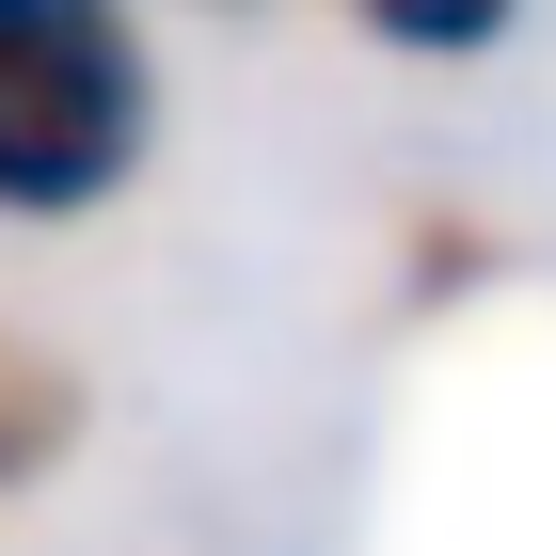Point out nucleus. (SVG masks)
Returning <instances> with one entry per match:
<instances>
[{"label": "nucleus", "mask_w": 556, "mask_h": 556, "mask_svg": "<svg viewBox=\"0 0 556 556\" xmlns=\"http://www.w3.org/2000/svg\"><path fill=\"white\" fill-rule=\"evenodd\" d=\"M160 160L143 0H0V223H96Z\"/></svg>", "instance_id": "1"}, {"label": "nucleus", "mask_w": 556, "mask_h": 556, "mask_svg": "<svg viewBox=\"0 0 556 556\" xmlns=\"http://www.w3.org/2000/svg\"><path fill=\"white\" fill-rule=\"evenodd\" d=\"M64 445H80V382H64V366H48V350L0 318V493H33Z\"/></svg>", "instance_id": "2"}, {"label": "nucleus", "mask_w": 556, "mask_h": 556, "mask_svg": "<svg viewBox=\"0 0 556 556\" xmlns=\"http://www.w3.org/2000/svg\"><path fill=\"white\" fill-rule=\"evenodd\" d=\"M525 16H541V0H350V33L397 48V64H493Z\"/></svg>", "instance_id": "3"}]
</instances>
